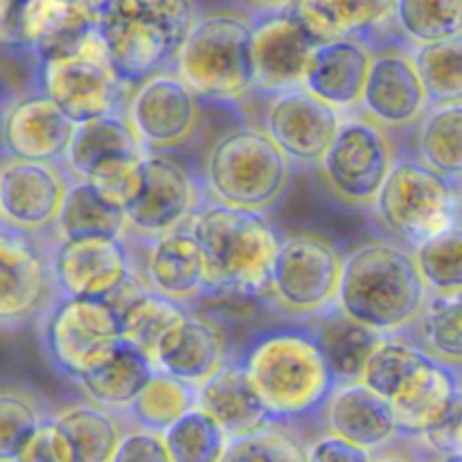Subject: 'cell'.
<instances>
[{
  "instance_id": "cell-1",
  "label": "cell",
  "mask_w": 462,
  "mask_h": 462,
  "mask_svg": "<svg viewBox=\"0 0 462 462\" xmlns=\"http://www.w3.org/2000/svg\"><path fill=\"white\" fill-rule=\"evenodd\" d=\"M233 361L280 427L319 418L337 386L310 328L296 320L262 328L233 352Z\"/></svg>"
},
{
  "instance_id": "cell-2",
  "label": "cell",
  "mask_w": 462,
  "mask_h": 462,
  "mask_svg": "<svg viewBox=\"0 0 462 462\" xmlns=\"http://www.w3.org/2000/svg\"><path fill=\"white\" fill-rule=\"evenodd\" d=\"M185 226L201 251L206 302L264 305L280 242V228L271 215L206 201Z\"/></svg>"
},
{
  "instance_id": "cell-3",
  "label": "cell",
  "mask_w": 462,
  "mask_h": 462,
  "mask_svg": "<svg viewBox=\"0 0 462 462\" xmlns=\"http://www.w3.org/2000/svg\"><path fill=\"white\" fill-rule=\"evenodd\" d=\"M427 287L409 248L386 237L343 253L337 310L379 334L409 328L427 300Z\"/></svg>"
},
{
  "instance_id": "cell-4",
  "label": "cell",
  "mask_w": 462,
  "mask_h": 462,
  "mask_svg": "<svg viewBox=\"0 0 462 462\" xmlns=\"http://www.w3.org/2000/svg\"><path fill=\"white\" fill-rule=\"evenodd\" d=\"M199 14L197 0H97L95 34L117 79L134 88L156 72L171 70Z\"/></svg>"
},
{
  "instance_id": "cell-5",
  "label": "cell",
  "mask_w": 462,
  "mask_h": 462,
  "mask_svg": "<svg viewBox=\"0 0 462 462\" xmlns=\"http://www.w3.org/2000/svg\"><path fill=\"white\" fill-rule=\"evenodd\" d=\"M199 176L208 201L262 215H271L293 183L287 158L251 122L230 126L212 143Z\"/></svg>"
},
{
  "instance_id": "cell-6",
  "label": "cell",
  "mask_w": 462,
  "mask_h": 462,
  "mask_svg": "<svg viewBox=\"0 0 462 462\" xmlns=\"http://www.w3.org/2000/svg\"><path fill=\"white\" fill-rule=\"evenodd\" d=\"M460 197V183L424 165L409 143H397L395 161L368 212L383 237L411 251L462 224Z\"/></svg>"
},
{
  "instance_id": "cell-7",
  "label": "cell",
  "mask_w": 462,
  "mask_h": 462,
  "mask_svg": "<svg viewBox=\"0 0 462 462\" xmlns=\"http://www.w3.org/2000/svg\"><path fill=\"white\" fill-rule=\"evenodd\" d=\"M171 72L188 84L201 104L239 108L251 102L253 70L246 14H199L176 50Z\"/></svg>"
},
{
  "instance_id": "cell-8",
  "label": "cell",
  "mask_w": 462,
  "mask_h": 462,
  "mask_svg": "<svg viewBox=\"0 0 462 462\" xmlns=\"http://www.w3.org/2000/svg\"><path fill=\"white\" fill-rule=\"evenodd\" d=\"M343 248L320 230H280L264 310L282 320H310L337 305Z\"/></svg>"
},
{
  "instance_id": "cell-9",
  "label": "cell",
  "mask_w": 462,
  "mask_h": 462,
  "mask_svg": "<svg viewBox=\"0 0 462 462\" xmlns=\"http://www.w3.org/2000/svg\"><path fill=\"white\" fill-rule=\"evenodd\" d=\"M32 86L72 125L125 111L131 93L113 72L95 32L66 52L32 61Z\"/></svg>"
},
{
  "instance_id": "cell-10",
  "label": "cell",
  "mask_w": 462,
  "mask_h": 462,
  "mask_svg": "<svg viewBox=\"0 0 462 462\" xmlns=\"http://www.w3.org/2000/svg\"><path fill=\"white\" fill-rule=\"evenodd\" d=\"M45 364L77 383L120 343V325L108 302L57 296L34 325Z\"/></svg>"
},
{
  "instance_id": "cell-11",
  "label": "cell",
  "mask_w": 462,
  "mask_h": 462,
  "mask_svg": "<svg viewBox=\"0 0 462 462\" xmlns=\"http://www.w3.org/2000/svg\"><path fill=\"white\" fill-rule=\"evenodd\" d=\"M395 161V140L361 111L341 116L338 129L320 158L325 192L347 210H370Z\"/></svg>"
},
{
  "instance_id": "cell-12",
  "label": "cell",
  "mask_w": 462,
  "mask_h": 462,
  "mask_svg": "<svg viewBox=\"0 0 462 462\" xmlns=\"http://www.w3.org/2000/svg\"><path fill=\"white\" fill-rule=\"evenodd\" d=\"M206 201L194 167L167 153H144L143 188L125 212V239L144 242L180 228Z\"/></svg>"
},
{
  "instance_id": "cell-13",
  "label": "cell",
  "mask_w": 462,
  "mask_h": 462,
  "mask_svg": "<svg viewBox=\"0 0 462 462\" xmlns=\"http://www.w3.org/2000/svg\"><path fill=\"white\" fill-rule=\"evenodd\" d=\"M50 246L52 235L34 237L0 226V332L34 328L57 298Z\"/></svg>"
},
{
  "instance_id": "cell-14",
  "label": "cell",
  "mask_w": 462,
  "mask_h": 462,
  "mask_svg": "<svg viewBox=\"0 0 462 462\" xmlns=\"http://www.w3.org/2000/svg\"><path fill=\"white\" fill-rule=\"evenodd\" d=\"M125 116L144 153L174 156L197 135L203 104L179 75L162 70L131 88Z\"/></svg>"
},
{
  "instance_id": "cell-15",
  "label": "cell",
  "mask_w": 462,
  "mask_h": 462,
  "mask_svg": "<svg viewBox=\"0 0 462 462\" xmlns=\"http://www.w3.org/2000/svg\"><path fill=\"white\" fill-rule=\"evenodd\" d=\"M253 99H266L302 88V77L319 41L310 34L293 7L246 14Z\"/></svg>"
},
{
  "instance_id": "cell-16",
  "label": "cell",
  "mask_w": 462,
  "mask_h": 462,
  "mask_svg": "<svg viewBox=\"0 0 462 462\" xmlns=\"http://www.w3.org/2000/svg\"><path fill=\"white\" fill-rule=\"evenodd\" d=\"M429 108L409 48L386 43L373 50L368 77L356 111L382 126L397 143H409Z\"/></svg>"
},
{
  "instance_id": "cell-17",
  "label": "cell",
  "mask_w": 462,
  "mask_h": 462,
  "mask_svg": "<svg viewBox=\"0 0 462 462\" xmlns=\"http://www.w3.org/2000/svg\"><path fill=\"white\" fill-rule=\"evenodd\" d=\"M262 120L255 122L280 149L293 171L316 170L338 129L334 108L305 88H291L262 99Z\"/></svg>"
},
{
  "instance_id": "cell-18",
  "label": "cell",
  "mask_w": 462,
  "mask_h": 462,
  "mask_svg": "<svg viewBox=\"0 0 462 462\" xmlns=\"http://www.w3.org/2000/svg\"><path fill=\"white\" fill-rule=\"evenodd\" d=\"M57 296L108 302L135 278L134 257L125 239H81L50 246Z\"/></svg>"
},
{
  "instance_id": "cell-19",
  "label": "cell",
  "mask_w": 462,
  "mask_h": 462,
  "mask_svg": "<svg viewBox=\"0 0 462 462\" xmlns=\"http://www.w3.org/2000/svg\"><path fill=\"white\" fill-rule=\"evenodd\" d=\"M134 257V269L144 289L179 305L197 310L208 298L201 251L188 226L135 242L125 239Z\"/></svg>"
},
{
  "instance_id": "cell-20",
  "label": "cell",
  "mask_w": 462,
  "mask_h": 462,
  "mask_svg": "<svg viewBox=\"0 0 462 462\" xmlns=\"http://www.w3.org/2000/svg\"><path fill=\"white\" fill-rule=\"evenodd\" d=\"M68 189V174L57 162L0 158V226L18 233L52 235Z\"/></svg>"
},
{
  "instance_id": "cell-21",
  "label": "cell",
  "mask_w": 462,
  "mask_h": 462,
  "mask_svg": "<svg viewBox=\"0 0 462 462\" xmlns=\"http://www.w3.org/2000/svg\"><path fill=\"white\" fill-rule=\"evenodd\" d=\"M75 125L34 86L0 99V158L57 162Z\"/></svg>"
},
{
  "instance_id": "cell-22",
  "label": "cell",
  "mask_w": 462,
  "mask_h": 462,
  "mask_svg": "<svg viewBox=\"0 0 462 462\" xmlns=\"http://www.w3.org/2000/svg\"><path fill=\"white\" fill-rule=\"evenodd\" d=\"M95 32V0H18L7 52L32 61L66 52Z\"/></svg>"
},
{
  "instance_id": "cell-23",
  "label": "cell",
  "mask_w": 462,
  "mask_h": 462,
  "mask_svg": "<svg viewBox=\"0 0 462 462\" xmlns=\"http://www.w3.org/2000/svg\"><path fill=\"white\" fill-rule=\"evenodd\" d=\"M228 332L212 314L188 310L185 319L158 343L153 368L199 388L233 359Z\"/></svg>"
},
{
  "instance_id": "cell-24",
  "label": "cell",
  "mask_w": 462,
  "mask_h": 462,
  "mask_svg": "<svg viewBox=\"0 0 462 462\" xmlns=\"http://www.w3.org/2000/svg\"><path fill=\"white\" fill-rule=\"evenodd\" d=\"M144 158L143 144L125 111L106 113L95 120L75 125L61 158L68 179L90 183L117 170L135 165Z\"/></svg>"
},
{
  "instance_id": "cell-25",
  "label": "cell",
  "mask_w": 462,
  "mask_h": 462,
  "mask_svg": "<svg viewBox=\"0 0 462 462\" xmlns=\"http://www.w3.org/2000/svg\"><path fill=\"white\" fill-rule=\"evenodd\" d=\"M388 404L400 438L418 440L462 406L460 368L427 356Z\"/></svg>"
},
{
  "instance_id": "cell-26",
  "label": "cell",
  "mask_w": 462,
  "mask_h": 462,
  "mask_svg": "<svg viewBox=\"0 0 462 462\" xmlns=\"http://www.w3.org/2000/svg\"><path fill=\"white\" fill-rule=\"evenodd\" d=\"M373 48L361 39L323 41L311 52L302 77V88L338 116L359 108L368 77Z\"/></svg>"
},
{
  "instance_id": "cell-27",
  "label": "cell",
  "mask_w": 462,
  "mask_h": 462,
  "mask_svg": "<svg viewBox=\"0 0 462 462\" xmlns=\"http://www.w3.org/2000/svg\"><path fill=\"white\" fill-rule=\"evenodd\" d=\"M325 431L361 449L377 454L400 438L391 404L364 382L338 383L332 388L323 411Z\"/></svg>"
},
{
  "instance_id": "cell-28",
  "label": "cell",
  "mask_w": 462,
  "mask_h": 462,
  "mask_svg": "<svg viewBox=\"0 0 462 462\" xmlns=\"http://www.w3.org/2000/svg\"><path fill=\"white\" fill-rule=\"evenodd\" d=\"M395 0H296L293 12L319 43L361 39L370 48L397 43L391 18Z\"/></svg>"
},
{
  "instance_id": "cell-29",
  "label": "cell",
  "mask_w": 462,
  "mask_h": 462,
  "mask_svg": "<svg viewBox=\"0 0 462 462\" xmlns=\"http://www.w3.org/2000/svg\"><path fill=\"white\" fill-rule=\"evenodd\" d=\"M194 406L201 409L228 440L246 438L273 424L233 359L197 388Z\"/></svg>"
},
{
  "instance_id": "cell-30",
  "label": "cell",
  "mask_w": 462,
  "mask_h": 462,
  "mask_svg": "<svg viewBox=\"0 0 462 462\" xmlns=\"http://www.w3.org/2000/svg\"><path fill=\"white\" fill-rule=\"evenodd\" d=\"M108 305L117 316L120 341L147 356L152 364L158 343L185 319L189 310V307L167 300V298L144 289L138 275L131 278L120 289V293L108 300Z\"/></svg>"
},
{
  "instance_id": "cell-31",
  "label": "cell",
  "mask_w": 462,
  "mask_h": 462,
  "mask_svg": "<svg viewBox=\"0 0 462 462\" xmlns=\"http://www.w3.org/2000/svg\"><path fill=\"white\" fill-rule=\"evenodd\" d=\"M310 328L334 383L361 382L365 361L383 338V334L356 323L337 307L302 320Z\"/></svg>"
},
{
  "instance_id": "cell-32",
  "label": "cell",
  "mask_w": 462,
  "mask_h": 462,
  "mask_svg": "<svg viewBox=\"0 0 462 462\" xmlns=\"http://www.w3.org/2000/svg\"><path fill=\"white\" fill-rule=\"evenodd\" d=\"M153 364L126 343H117L111 355L75 383L84 397L120 415L153 374Z\"/></svg>"
},
{
  "instance_id": "cell-33",
  "label": "cell",
  "mask_w": 462,
  "mask_h": 462,
  "mask_svg": "<svg viewBox=\"0 0 462 462\" xmlns=\"http://www.w3.org/2000/svg\"><path fill=\"white\" fill-rule=\"evenodd\" d=\"M125 212L104 201L88 183L68 179L66 197L52 228L57 242L81 239H125Z\"/></svg>"
},
{
  "instance_id": "cell-34",
  "label": "cell",
  "mask_w": 462,
  "mask_h": 462,
  "mask_svg": "<svg viewBox=\"0 0 462 462\" xmlns=\"http://www.w3.org/2000/svg\"><path fill=\"white\" fill-rule=\"evenodd\" d=\"M397 334L431 359L462 368V293H429L413 323Z\"/></svg>"
},
{
  "instance_id": "cell-35",
  "label": "cell",
  "mask_w": 462,
  "mask_h": 462,
  "mask_svg": "<svg viewBox=\"0 0 462 462\" xmlns=\"http://www.w3.org/2000/svg\"><path fill=\"white\" fill-rule=\"evenodd\" d=\"M50 415L66 436L72 462H108L126 429L120 415L88 400L68 404Z\"/></svg>"
},
{
  "instance_id": "cell-36",
  "label": "cell",
  "mask_w": 462,
  "mask_h": 462,
  "mask_svg": "<svg viewBox=\"0 0 462 462\" xmlns=\"http://www.w3.org/2000/svg\"><path fill=\"white\" fill-rule=\"evenodd\" d=\"M411 138V149L424 165L462 183V102L431 104Z\"/></svg>"
},
{
  "instance_id": "cell-37",
  "label": "cell",
  "mask_w": 462,
  "mask_h": 462,
  "mask_svg": "<svg viewBox=\"0 0 462 462\" xmlns=\"http://www.w3.org/2000/svg\"><path fill=\"white\" fill-rule=\"evenodd\" d=\"M197 402V388L171 374L153 370L138 395L120 413L125 427L143 429L162 436L179 418H183Z\"/></svg>"
},
{
  "instance_id": "cell-38",
  "label": "cell",
  "mask_w": 462,
  "mask_h": 462,
  "mask_svg": "<svg viewBox=\"0 0 462 462\" xmlns=\"http://www.w3.org/2000/svg\"><path fill=\"white\" fill-rule=\"evenodd\" d=\"M391 27L406 48L456 39L462 34V0H395Z\"/></svg>"
},
{
  "instance_id": "cell-39",
  "label": "cell",
  "mask_w": 462,
  "mask_h": 462,
  "mask_svg": "<svg viewBox=\"0 0 462 462\" xmlns=\"http://www.w3.org/2000/svg\"><path fill=\"white\" fill-rule=\"evenodd\" d=\"M418 79L431 104L462 102V36L409 48Z\"/></svg>"
},
{
  "instance_id": "cell-40",
  "label": "cell",
  "mask_w": 462,
  "mask_h": 462,
  "mask_svg": "<svg viewBox=\"0 0 462 462\" xmlns=\"http://www.w3.org/2000/svg\"><path fill=\"white\" fill-rule=\"evenodd\" d=\"M427 293H462V224L411 248Z\"/></svg>"
},
{
  "instance_id": "cell-41",
  "label": "cell",
  "mask_w": 462,
  "mask_h": 462,
  "mask_svg": "<svg viewBox=\"0 0 462 462\" xmlns=\"http://www.w3.org/2000/svg\"><path fill=\"white\" fill-rule=\"evenodd\" d=\"M162 442L171 462H221L228 447L224 431L197 406L162 433Z\"/></svg>"
},
{
  "instance_id": "cell-42",
  "label": "cell",
  "mask_w": 462,
  "mask_h": 462,
  "mask_svg": "<svg viewBox=\"0 0 462 462\" xmlns=\"http://www.w3.org/2000/svg\"><path fill=\"white\" fill-rule=\"evenodd\" d=\"M424 359H427V355L411 346L409 341H404L400 334H386L365 361L361 382L370 391L377 393L379 397L391 402L402 388V383L411 377V373Z\"/></svg>"
},
{
  "instance_id": "cell-43",
  "label": "cell",
  "mask_w": 462,
  "mask_h": 462,
  "mask_svg": "<svg viewBox=\"0 0 462 462\" xmlns=\"http://www.w3.org/2000/svg\"><path fill=\"white\" fill-rule=\"evenodd\" d=\"M45 415L34 393L0 386V462H16Z\"/></svg>"
},
{
  "instance_id": "cell-44",
  "label": "cell",
  "mask_w": 462,
  "mask_h": 462,
  "mask_svg": "<svg viewBox=\"0 0 462 462\" xmlns=\"http://www.w3.org/2000/svg\"><path fill=\"white\" fill-rule=\"evenodd\" d=\"M221 462H305V445L291 427H271L246 438L228 440Z\"/></svg>"
},
{
  "instance_id": "cell-45",
  "label": "cell",
  "mask_w": 462,
  "mask_h": 462,
  "mask_svg": "<svg viewBox=\"0 0 462 462\" xmlns=\"http://www.w3.org/2000/svg\"><path fill=\"white\" fill-rule=\"evenodd\" d=\"M16 462H72L66 436H63L61 427L54 422L52 415L48 413L41 420L39 429L30 438Z\"/></svg>"
},
{
  "instance_id": "cell-46",
  "label": "cell",
  "mask_w": 462,
  "mask_h": 462,
  "mask_svg": "<svg viewBox=\"0 0 462 462\" xmlns=\"http://www.w3.org/2000/svg\"><path fill=\"white\" fill-rule=\"evenodd\" d=\"M108 462H171L162 436L126 427Z\"/></svg>"
},
{
  "instance_id": "cell-47",
  "label": "cell",
  "mask_w": 462,
  "mask_h": 462,
  "mask_svg": "<svg viewBox=\"0 0 462 462\" xmlns=\"http://www.w3.org/2000/svg\"><path fill=\"white\" fill-rule=\"evenodd\" d=\"M305 462H373V454L325 431L305 445Z\"/></svg>"
},
{
  "instance_id": "cell-48",
  "label": "cell",
  "mask_w": 462,
  "mask_h": 462,
  "mask_svg": "<svg viewBox=\"0 0 462 462\" xmlns=\"http://www.w3.org/2000/svg\"><path fill=\"white\" fill-rule=\"evenodd\" d=\"M427 449H431L436 456L445 454H460L462 451V406L451 411L438 427L418 438Z\"/></svg>"
},
{
  "instance_id": "cell-49",
  "label": "cell",
  "mask_w": 462,
  "mask_h": 462,
  "mask_svg": "<svg viewBox=\"0 0 462 462\" xmlns=\"http://www.w3.org/2000/svg\"><path fill=\"white\" fill-rule=\"evenodd\" d=\"M239 3L248 9V14H255V12H269V9L291 7L296 0H239Z\"/></svg>"
},
{
  "instance_id": "cell-50",
  "label": "cell",
  "mask_w": 462,
  "mask_h": 462,
  "mask_svg": "<svg viewBox=\"0 0 462 462\" xmlns=\"http://www.w3.org/2000/svg\"><path fill=\"white\" fill-rule=\"evenodd\" d=\"M373 462H415V460L404 454H383V456H373Z\"/></svg>"
},
{
  "instance_id": "cell-51",
  "label": "cell",
  "mask_w": 462,
  "mask_h": 462,
  "mask_svg": "<svg viewBox=\"0 0 462 462\" xmlns=\"http://www.w3.org/2000/svg\"><path fill=\"white\" fill-rule=\"evenodd\" d=\"M433 462H462V451L460 454H445V456H438Z\"/></svg>"
},
{
  "instance_id": "cell-52",
  "label": "cell",
  "mask_w": 462,
  "mask_h": 462,
  "mask_svg": "<svg viewBox=\"0 0 462 462\" xmlns=\"http://www.w3.org/2000/svg\"><path fill=\"white\" fill-rule=\"evenodd\" d=\"M95 3H97V0H95Z\"/></svg>"
}]
</instances>
